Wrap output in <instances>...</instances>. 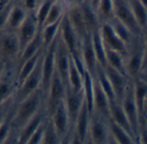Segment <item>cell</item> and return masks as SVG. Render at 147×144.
Segmentation results:
<instances>
[{"mask_svg": "<svg viewBox=\"0 0 147 144\" xmlns=\"http://www.w3.org/2000/svg\"><path fill=\"white\" fill-rule=\"evenodd\" d=\"M42 109H45V95L38 88L20 102L12 103L9 118L11 128L18 131Z\"/></svg>", "mask_w": 147, "mask_h": 144, "instance_id": "obj_1", "label": "cell"}, {"mask_svg": "<svg viewBox=\"0 0 147 144\" xmlns=\"http://www.w3.org/2000/svg\"><path fill=\"white\" fill-rule=\"evenodd\" d=\"M20 54L16 33L3 30L0 32V62L5 66L13 68Z\"/></svg>", "mask_w": 147, "mask_h": 144, "instance_id": "obj_2", "label": "cell"}, {"mask_svg": "<svg viewBox=\"0 0 147 144\" xmlns=\"http://www.w3.org/2000/svg\"><path fill=\"white\" fill-rule=\"evenodd\" d=\"M113 17L122 23L134 35L138 38H146V33L143 32L135 20L127 0H113Z\"/></svg>", "mask_w": 147, "mask_h": 144, "instance_id": "obj_3", "label": "cell"}, {"mask_svg": "<svg viewBox=\"0 0 147 144\" xmlns=\"http://www.w3.org/2000/svg\"><path fill=\"white\" fill-rule=\"evenodd\" d=\"M43 54V53H42ZM41 60L42 55L40 56L35 68L33 71L24 79L21 85L16 88L15 94L12 98V103L16 104L25 99L27 96L31 94L36 89L40 88L41 82Z\"/></svg>", "mask_w": 147, "mask_h": 144, "instance_id": "obj_4", "label": "cell"}, {"mask_svg": "<svg viewBox=\"0 0 147 144\" xmlns=\"http://www.w3.org/2000/svg\"><path fill=\"white\" fill-rule=\"evenodd\" d=\"M108 119L92 113L90 118L87 143L104 144L110 143Z\"/></svg>", "mask_w": 147, "mask_h": 144, "instance_id": "obj_5", "label": "cell"}, {"mask_svg": "<svg viewBox=\"0 0 147 144\" xmlns=\"http://www.w3.org/2000/svg\"><path fill=\"white\" fill-rule=\"evenodd\" d=\"M65 93V84L59 76L54 71L49 88L45 95V112L50 117L58 104L64 99Z\"/></svg>", "mask_w": 147, "mask_h": 144, "instance_id": "obj_6", "label": "cell"}, {"mask_svg": "<svg viewBox=\"0 0 147 144\" xmlns=\"http://www.w3.org/2000/svg\"><path fill=\"white\" fill-rule=\"evenodd\" d=\"M59 35V33H58ZM58 35L56 39L46 48H44L41 60V82L40 89L46 95L47 89L49 88L52 77L55 71V64H54V53L55 47L58 40Z\"/></svg>", "mask_w": 147, "mask_h": 144, "instance_id": "obj_7", "label": "cell"}, {"mask_svg": "<svg viewBox=\"0 0 147 144\" xmlns=\"http://www.w3.org/2000/svg\"><path fill=\"white\" fill-rule=\"evenodd\" d=\"M99 34L105 50H110L119 52L126 58L128 53V47L117 36V34L113 30L111 25L108 21L101 23L99 27Z\"/></svg>", "mask_w": 147, "mask_h": 144, "instance_id": "obj_8", "label": "cell"}, {"mask_svg": "<svg viewBox=\"0 0 147 144\" xmlns=\"http://www.w3.org/2000/svg\"><path fill=\"white\" fill-rule=\"evenodd\" d=\"M60 139V143H66L67 137L71 131V124L68 113L65 106L64 99L58 104L54 111L48 117Z\"/></svg>", "mask_w": 147, "mask_h": 144, "instance_id": "obj_9", "label": "cell"}, {"mask_svg": "<svg viewBox=\"0 0 147 144\" xmlns=\"http://www.w3.org/2000/svg\"><path fill=\"white\" fill-rule=\"evenodd\" d=\"M121 106L131 125L134 136L137 143V137L139 132V125H140V119H139V113L138 110L135 105L134 98V91H133V82L130 81L126 93L124 94V97L122 100L120 102Z\"/></svg>", "mask_w": 147, "mask_h": 144, "instance_id": "obj_10", "label": "cell"}, {"mask_svg": "<svg viewBox=\"0 0 147 144\" xmlns=\"http://www.w3.org/2000/svg\"><path fill=\"white\" fill-rule=\"evenodd\" d=\"M59 36L64 41L68 52L71 56L80 55V45L81 40L78 37L77 33L73 30L70 24L68 17L66 15L65 10L61 18L59 24Z\"/></svg>", "mask_w": 147, "mask_h": 144, "instance_id": "obj_11", "label": "cell"}, {"mask_svg": "<svg viewBox=\"0 0 147 144\" xmlns=\"http://www.w3.org/2000/svg\"><path fill=\"white\" fill-rule=\"evenodd\" d=\"M133 91L135 105L139 113L140 125H146V101H147V84L146 78L139 77L132 81Z\"/></svg>", "mask_w": 147, "mask_h": 144, "instance_id": "obj_12", "label": "cell"}, {"mask_svg": "<svg viewBox=\"0 0 147 144\" xmlns=\"http://www.w3.org/2000/svg\"><path fill=\"white\" fill-rule=\"evenodd\" d=\"M70 57H71V54L68 52L64 41L60 38L59 33L56 47H55V53H54L55 71L59 76L61 80L64 82L65 86L67 85V76H68V70H69V64H70Z\"/></svg>", "mask_w": 147, "mask_h": 144, "instance_id": "obj_13", "label": "cell"}, {"mask_svg": "<svg viewBox=\"0 0 147 144\" xmlns=\"http://www.w3.org/2000/svg\"><path fill=\"white\" fill-rule=\"evenodd\" d=\"M102 70L113 88L115 100L121 102L124 97V94L130 82V80L127 78V76L115 70L114 68H112L108 64H106V66L102 68Z\"/></svg>", "mask_w": 147, "mask_h": 144, "instance_id": "obj_14", "label": "cell"}, {"mask_svg": "<svg viewBox=\"0 0 147 144\" xmlns=\"http://www.w3.org/2000/svg\"><path fill=\"white\" fill-rule=\"evenodd\" d=\"M39 31L40 29L34 14L28 13L22 23L16 31L20 47V52L36 36Z\"/></svg>", "mask_w": 147, "mask_h": 144, "instance_id": "obj_15", "label": "cell"}, {"mask_svg": "<svg viewBox=\"0 0 147 144\" xmlns=\"http://www.w3.org/2000/svg\"><path fill=\"white\" fill-rule=\"evenodd\" d=\"M16 88L15 70L9 67L5 68L0 76V106L12 101Z\"/></svg>", "mask_w": 147, "mask_h": 144, "instance_id": "obj_16", "label": "cell"}, {"mask_svg": "<svg viewBox=\"0 0 147 144\" xmlns=\"http://www.w3.org/2000/svg\"><path fill=\"white\" fill-rule=\"evenodd\" d=\"M84 100V97L83 90L81 92H75L70 87L65 86L64 102L68 113V117L71 124V130L79 113Z\"/></svg>", "mask_w": 147, "mask_h": 144, "instance_id": "obj_17", "label": "cell"}, {"mask_svg": "<svg viewBox=\"0 0 147 144\" xmlns=\"http://www.w3.org/2000/svg\"><path fill=\"white\" fill-rule=\"evenodd\" d=\"M110 101L100 87L96 76H93V112L106 119H109Z\"/></svg>", "mask_w": 147, "mask_h": 144, "instance_id": "obj_18", "label": "cell"}, {"mask_svg": "<svg viewBox=\"0 0 147 144\" xmlns=\"http://www.w3.org/2000/svg\"><path fill=\"white\" fill-rule=\"evenodd\" d=\"M80 57L84 63V68L92 76H96L98 64L92 46L91 34L87 35L81 41L80 45Z\"/></svg>", "mask_w": 147, "mask_h": 144, "instance_id": "obj_19", "label": "cell"}, {"mask_svg": "<svg viewBox=\"0 0 147 144\" xmlns=\"http://www.w3.org/2000/svg\"><path fill=\"white\" fill-rule=\"evenodd\" d=\"M28 14V13L17 3H10L3 30L16 33V31L22 23Z\"/></svg>", "mask_w": 147, "mask_h": 144, "instance_id": "obj_20", "label": "cell"}, {"mask_svg": "<svg viewBox=\"0 0 147 144\" xmlns=\"http://www.w3.org/2000/svg\"><path fill=\"white\" fill-rule=\"evenodd\" d=\"M109 119L112 120L114 123H115L120 127H121L123 130H125L135 140L131 125H130V123H129L120 102L115 101V100L110 102V105H109ZM135 143H136V141H135Z\"/></svg>", "mask_w": 147, "mask_h": 144, "instance_id": "obj_21", "label": "cell"}, {"mask_svg": "<svg viewBox=\"0 0 147 144\" xmlns=\"http://www.w3.org/2000/svg\"><path fill=\"white\" fill-rule=\"evenodd\" d=\"M46 117L47 114L45 109H42L37 114H35L24 126H22L18 131V143H27L31 135L44 121Z\"/></svg>", "mask_w": 147, "mask_h": 144, "instance_id": "obj_22", "label": "cell"}, {"mask_svg": "<svg viewBox=\"0 0 147 144\" xmlns=\"http://www.w3.org/2000/svg\"><path fill=\"white\" fill-rule=\"evenodd\" d=\"M42 48H44V47H43V44H42V40H41V37H40V33L39 31V33L36 34V36L20 52L17 61L16 63V65H15V72L16 73L17 70L22 66V64L25 61H27L28 59L32 58L34 54H36L38 52H40Z\"/></svg>", "mask_w": 147, "mask_h": 144, "instance_id": "obj_23", "label": "cell"}, {"mask_svg": "<svg viewBox=\"0 0 147 144\" xmlns=\"http://www.w3.org/2000/svg\"><path fill=\"white\" fill-rule=\"evenodd\" d=\"M79 6L81 8V11L83 14V17L85 22L86 28L89 32V33H92L95 31H97L100 27L101 22L99 21V18L95 11V9L90 6V3H84L78 0Z\"/></svg>", "mask_w": 147, "mask_h": 144, "instance_id": "obj_24", "label": "cell"}, {"mask_svg": "<svg viewBox=\"0 0 147 144\" xmlns=\"http://www.w3.org/2000/svg\"><path fill=\"white\" fill-rule=\"evenodd\" d=\"M108 22L111 25L113 30L117 34V36L127 45V46L128 47V50L138 40L141 39H146V38H138L135 35H134L122 23H121L115 17H112L109 21H108Z\"/></svg>", "mask_w": 147, "mask_h": 144, "instance_id": "obj_25", "label": "cell"}, {"mask_svg": "<svg viewBox=\"0 0 147 144\" xmlns=\"http://www.w3.org/2000/svg\"><path fill=\"white\" fill-rule=\"evenodd\" d=\"M109 131L110 135V143L121 144L135 143V140L132 136H130L125 130L117 125L112 120L108 121Z\"/></svg>", "mask_w": 147, "mask_h": 144, "instance_id": "obj_26", "label": "cell"}, {"mask_svg": "<svg viewBox=\"0 0 147 144\" xmlns=\"http://www.w3.org/2000/svg\"><path fill=\"white\" fill-rule=\"evenodd\" d=\"M129 8L137 21L138 24L141 27L144 33H146L147 30V12L146 5L141 3L140 0H127Z\"/></svg>", "mask_w": 147, "mask_h": 144, "instance_id": "obj_27", "label": "cell"}, {"mask_svg": "<svg viewBox=\"0 0 147 144\" xmlns=\"http://www.w3.org/2000/svg\"><path fill=\"white\" fill-rule=\"evenodd\" d=\"M44 51V48H42L40 52H38L36 54H34L32 58L25 61L22 66L17 70L16 73V84L17 87L22 84V82L24 81V79L33 71V70L35 68L40 56L42 55Z\"/></svg>", "mask_w": 147, "mask_h": 144, "instance_id": "obj_28", "label": "cell"}, {"mask_svg": "<svg viewBox=\"0 0 147 144\" xmlns=\"http://www.w3.org/2000/svg\"><path fill=\"white\" fill-rule=\"evenodd\" d=\"M84 76L79 72L76 65L74 64L71 57H70V64L67 76V85L75 92H81L83 90Z\"/></svg>", "mask_w": 147, "mask_h": 144, "instance_id": "obj_29", "label": "cell"}, {"mask_svg": "<svg viewBox=\"0 0 147 144\" xmlns=\"http://www.w3.org/2000/svg\"><path fill=\"white\" fill-rule=\"evenodd\" d=\"M91 41H92V46H93V50L96 55L98 66L101 68H104L107 64L106 56H105V48L100 38L99 29L91 33Z\"/></svg>", "mask_w": 147, "mask_h": 144, "instance_id": "obj_30", "label": "cell"}, {"mask_svg": "<svg viewBox=\"0 0 147 144\" xmlns=\"http://www.w3.org/2000/svg\"><path fill=\"white\" fill-rule=\"evenodd\" d=\"M60 20L44 26L40 30V37H41V40H42V44H43V47L46 48L57 37L58 33H59V24H60Z\"/></svg>", "mask_w": 147, "mask_h": 144, "instance_id": "obj_31", "label": "cell"}, {"mask_svg": "<svg viewBox=\"0 0 147 144\" xmlns=\"http://www.w3.org/2000/svg\"><path fill=\"white\" fill-rule=\"evenodd\" d=\"M105 56H106V62L108 65L111 66L115 70L127 76L126 70H125V57L124 56H122L119 52L110 51V50H105Z\"/></svg>", "mask_w": 147, "mask_h": 144, "instance_id": "obj_32", "label": "cell"}, {"mask_svg": "<svg viewBox=\"0 0 147 144\" xmlns=\"http://www.w3.org/2000/svg\"><path fill=\"white\" fill-rule=\"evenodd\" d=\"M113 0H100L96 9V13L99 18L100 22L109 21L113 17Z\"/></svg>", "mask_w": 147, "mask_h": 144, "instance_id": "obj_33", "label": "cell"}, {"mask_svg": "<svg viewBox=\"0 0 147 144\" xmlns=\"http://www.w3.org/2000/svg\"><path fill=\"white\" fill-rule=\"evenodd\" d=\"M57 143H60V139H59L50 119L47 116L46 120H45V128H44L41 144Z\"/></svg>", "mask_w": 147, "mask_h": 144, "instance_id": "obj_34", "label": "cell"}, {"mask_svg": "<svg viewBox=\"0 0 147 144\" xmlns=\"http://www.w3.org/2000/svg\"><path fill=\"white\" fill-rule=\"evenodd\" d=\"M53 1V0H41L40 3H39V5L37 6L36 9L33 13L36 19V21H37L40 30L43 27L44 21L46 20V17L47 15V13L49 11L50 6H51Z\"/></svg>", "mask_w": 147, "mask_h": 144, "instance_id": "obj_35", "label": "cell"}, {"mask_svg": "<svg viewBox=\"0 0 147 144\" xmlns=\"http://www.w3.org/2000/svg\"><path fill=\"white\" fill-rule=\"evenodd\" d=\"M10 109H11V106H10V108L9 110V113H8L7 116L5 117V119H3V123L0 125V144L4 143L8 135L9 134V132H10V131L12 129L11 125H10V120H9V118H10Z\"/></svg>", "mask_w": 147, "mask_h": 144, "instance_id": "obj_36", "label": "cell"}, {"mask_svg": "<svg viewBox=\"0 0 147 144\" xmlns=\"http://www.w3.org/2000/svg\"><path fill=\"white\" fill-rule=\"evenodd\" d=\"M47 118V117H46ZM45 120L39 125V127L34 131V133L31 135V137H29L28 144H38L41 143V140H42V137H43V132H44V128H45Z\"/></svg>", "mask_w": 147, "mask_h": 144, "instance_id": "obj_37", "label": "cell"}, {"mask_svg": "<svg viewBox=\"0 0 147 144\" xmlns=\"http://www.w3.org/2000/svg\"><path fill=\"white\" fill-rule=\"evenodd\" d=\"M41 0H15L13 3L20 4L28 13H34Z\"/></svg>", "mask_w": 147, "mask_h": 144, "instance_id": "obj_38", "label": "cell"}, {"mask_svg": "<svg viewBox=\"0 0 147 144\" xmlns=\"http://www.w3.org/2000/svg\"><path fill=\"white\" fill-rule=\"evenodd\" d=\"M9 7H10V4L7 5L0 9V32L4 29V26L6 23V19H7Z\"/></svg>", "mask_w": 147, "mask_h": 144, "instance_id": "obj_39", "label": "cell"}, {"mask_svg": "<svg viewBox=\"0 0 147 144\" xmlns=\"http://www.w3.org/2000/svg\"><path fill=\"white\" fill-rule=\"evenodd\" d=\"M79 1H82V2H84V3H88L90 4V2H91V0H79Z\"/></svg>", "mask_w": 147, "mask_h": 144, "instance_id": "obj_40", "label": "cell"}, {"mask_svg": "<svg viewBox=\"0 0 147 144\" xmlns=\"http://www.w3.org/2000/svg\"><path fill=\"white\" fill-rule=\"evenodd\" d=\"M140 1L141 3H143L145 5H146L147 6V0H140Z\"/></svg>", "mask_w": 147, "mask_h": 144, "instance_id": "obj_41", "label": "cell"}, {"mask_svg": "<svg viewBox=\"0 0 147 144\" xmlns=\"http://www.w3.org/2000/svg\"><path fill=\"white\" fill-rule=\"evenodd\" d=\"M14 1H15V0H14Z\"/></svg>", "mask_w": 147, "mask_h": 144, "instance_id": "obj_42", "label": "cell"}]
</instances>
